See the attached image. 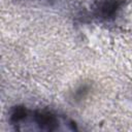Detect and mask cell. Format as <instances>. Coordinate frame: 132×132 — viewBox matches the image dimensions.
Returning <instances> with one entry per match:
<instances>
[{"instance_id": "cell-2", "label": "cell", "mask_w": 132, "mask_h": 132, "mask_svg": "<svg viewBox=\"0 0 132 132\" xmlns=\"http://www.w3.org/2000/svg\"><path fill=\"white\" fill-rule=\"evenodd\" d=\"M123 5L124 0H95L93 14L99 21L108 22L116 18Z\"/></svg>"}, {"instance_id": "cell-1", "label": "cell", "mask_w": 132, "mask_h": 132, "mask_svg": "<svg viewBox=\"0 0 132 132\" xmlns=\"http://www.w3.org/2000/svg\"><path fill=\"white\" fill-rule=\"evenodd\" d=\"M9 123L19 131H73L75 123L48 110H32L14 106L9 113Z\"/></svg>"}]
</instances>
